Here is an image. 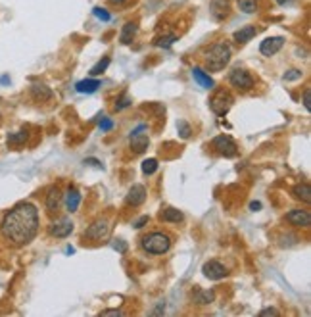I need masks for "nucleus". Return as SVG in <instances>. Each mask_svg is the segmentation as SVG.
Listing matches in <instances>:
<instances>
[{
    "label": "nucleus",
    "mask_w": 311,
    "mask_h": 317,
    "mask_svg": "<svg viewBox=\"0 0 311 317\" xmlns=\"http://www.w3.org/2000/svg\"><path fill=\"white\" fill-rule=\"evenodd\" d=\"M0 231L4 238L16 246H23L31 242L39 233V212L37 208L29 202H21L16 208H12L8 214L4 215Z\"/></svg>",
    "instance_id": "obj_1"
},
{
    "label": "nucleus",
    "mask_w": 311,
    "mask_h": 317,
    "mask_svg": "<svg viewBox=\"0 0 311 317\" xmlns=\"http://www.w3.org/2000/svg\"><path fill=\"white\" fill-rule=\"evenodd\" d=\"M231 60V47L227 42H216L206 52V70L209 72H221Z\"/></svg>",
    "instance_id": "obj_2"
},
{
    "label": "nucleus",
    "mask_w": 311,
    "mask_h": 317,
    "mask_svg": "<svg viewBox=\"0 0 311 317\" xmlns=\"http://www.w3.org/2000/svg\"><path fill=\"white\" fill-rule=\"evenodd\" d=\"M142 248L148 254H165L171 248V238L165 233H150L148 237L142 238Z\"/></svg>",
    "instance_id": "obj_3"
},
{
    "label": "nucleus",
    "mask_w": 311,
    "mask_h": 317,
    "mask_svg": "<svg viewBox=\"0 0 311 317\" xmlns=\"http://www.w3.org/2000/svg\"><path fill=\"white\" fill-rule=\"evenodd\" d=\"M232 104H234V98H232L231 93L225 90V88H219L216 95L211 96L209 108H211V111H213L216 116H225V114L232 108Z\"/></svg>",
    "instance_id": "obj_4"
},
{
    "label": "nucleus",
    "mask_w": 311,
    "mask_h": 317,
    "mask_svg": "<svg viewBox=\"0 0 311 317\" xmlns=\"http://www.w3.org/2000/svg\"><path fill=\"white\" fill-rule=\"evenodd\" d=\"M213 148L225 158H234L238 154V146L229 135H219L213 139Z\"/></svg>",
    "instance_id": "obj_5"
},
{
    "label": "nucleus",
    "mask_w": 311,
    "mask_h": 317,
    "mask_svg": "<svg viewBox=\"0 0 311 317\" xmlns=\"http://www.w3.org/2000/svg\"><path fill=\"white\" fill-rule=\"evenodd\" d=\"M148 131V127L146 125H138L131 133V137H129V143H131V150H135L136 154H142L146 148H148V144H150V139H148V135H144Z\"/></svg>",
    "instance_id": "obj_6"
},
{
    "label": "nucleus",
    "mask_w": 311,
    "mask_h": 317,
    "mask_svg": "<svg viewBox=\"0 0 311 317\" xmlns=\"http://www.w3.org/2000/svg\"><path fill=\"white\" fill-rule=\"evenodd\" d=\"M108 235H110V223L106 219H98V221H94L85 231V237L88 240H96V242L102 240V238H108Z\"/></svg>",
    "instance_id": "obj_7"
},
{
    "label": "nucleus",
    "mask_w": 311,
    "mask_h": 317,
    "mask_svg": "<svg viewBox=\"0 0 311 317\" xmlns=\"http://www.w3.org/2000/svg\"><path fill=\"white\" fill-rule=\"evenodd\" d=\"M202 273L206 275L209 281H221L227 277V267L223 263H219L217 260H209L202 265Z\"/></svg>",
    "instance_id": "obj_8"
},
{
    "label": "nucleus",
    "mask_w": 311,
    "mask_h": 317,
    "mask_svg": "<svg viewBox=\"0 0 311 317\" xmlns=\"http://www.w3.org/2000/svg\"><path fill=\"white\" fill-rule=\"evenodd\" d=\"M229 81L234 88H242V90L254 87V77L246 70H232V73L229 75Z\"/></svg>",
    "instance_id": "obj_9"
},
{
    "label": "nucleus",
    "mask_w": 311,
    "mask_h": 317,
    "mask_svg": "<svg viewBox=\"0 0 311 317\" xmlns=\"http://www.w3.org/2000/svg\"><path fill=\"white\" fill-rule=\"evenodd\" d=\"M48 233L56 238L69 237V235L73 233V221L69 219V217H62V219H58V221H54L50 227H48Z\"/></svg>",
    "instance_id": "obj_10"
},
{
    "label": "nucleus",
    "mask_w": 311,
    "mask_h": 317,
    "mask_svg": "<svg viewBox=\"0 0 311 317\" xmlns=\"http://www.w3.org/2000/svg\"><path fill=\"white\" fill-rule=\"evenodd\" d=\"M209 12H211V17H213V19L221 21V19H225V17L229 16L231 4H229V0H211V2H209Z\"/></svg>",
    "instance_id": "obj_11"
},
{
    "label": "nucleus",
    "mask_w": 311,
    "mask_h": 317,
    "mask_svg": "<svg viewBox=\"0 0 311 317\" xmlns=\"http://www.w3.org/2000/svg\"><path fill=\"white\" fill-rule=\"evenodd\" d=\"M282 47H284V39L282 37H269V39H265L261 42L259 52L264 56H275Z\"/></svg>",
    "instance_id": "obj_12"
},
{
    "label": "nucleus",
    "mask_w": 311,
    "mask_h": 317,
    "mask_svg": "<svg viewBox=\"0 0 311 317\" xmlns=\"http://www.w3.org/2000/svg\"><path fill=\"white\" fill-rule=\"evenodd\" d=\"M286 219H288V223L294 225V227H309L311 214L309 212H305V210H292V212H288Z\"/></svg>",
    "instance_id": "obj_13"
},
{
    "label": "nucleus",
    "mask_w": 311,
    "mask_h": 317,
    "mask_svg": "<svg viewBox=\"0 0 311 317\" xmlns=\"http://www.w3.org/2000/svg\"><path fill=\"white\" fill-rule=\"evenodd\" d=\"M144 200H146V189H144L142 185H133L127 194V204L136 208L140 206V204H144Z\"/></svg>",
    "instance_id": "obj_14"
},
{
    "label": "nucleus",
    "mask_w": 311,
    "mask_h": 317,
    "mask_svg": "<svg viewBox=\"0 0 311 317\" xmlns=\"http://www.w3.org/2000/svg\"><path fill=\"white\" fill-rule=\"evenodd\" d=\"M31 96L40 104L48 102V100L52 98V88H48L46 85H42V83H35L31 87Z\"/></svg>",
    "instance_id": "obj_15"
},
{
    "label": "nucleus",
    "mask_w": 311,
    "mask_h": 317,
    "mask_svg": "<svg viewBox=\"0 0 311 317\" xmlns=\"http://www.w3.org/2000/svg\"><path fill=\"white\" fill-rule=\"evenodd\" d=\"M60 204H62V190L58 187H52L46 194V210L48 212H56Z\"/></svg>",
    "instance_id": "obj_16"
},
{
    "label": "nucleus",
    "mask_w": 311,
    "mask_h": 317,
    "mask_svg": "<svg viewBox=\"0 0 311 317\" xmlns=\"http://www.w3.org/2000/svg\"><path fill=\"white\" fill-rule=\"evenodd\" d=\"M257 35V29H255L254 25H248V27H242V29H238V31L232 35V39H234V42H238V44H244V42H248V40H252Z\"/></svg>",
    "instance_id": "obj_17"
},
{
    "label": "nucleus",
    "mask_w": 311,
    "mask_h": 317,
    "mask_svg": "<svg viewBox=\"0 0 311 317\" xmlns=\"http://www.w3.org/2000/svg\"><path fill=\"white\" fill-rule=\"evenodd\" d=\"M75 88H77V93H81V95H92V93H96V90L100 88V81L98 79L79 81V83L75 85Z\"/></svg>",
    "instance_id": "obj_18"
},
{
    "label": "nucleus",
    "mask_w": 311,
    "mask_h": 317,
    "mask_svg": "<svg viewBox=\"0 0 311 317\" xmlns=\"http://www.w3.org/2000/svg\"><path fill=\"white\" fill-rule=\"evenodd\" d=\"M292 194H294L296 200H302L305 204L311 202V189L307 183H298L294 189H292Z\"/></svg>",
    "instance_id": "obj_19"
},
{
    "label": "nucleus",
    "mask_w": 311,
    "mask_h": 317,
    "mask_svg": "<svg viewBox=\"0 0 311 317\" xmlns=\"http://www.w3.org/2000/svg\"><path fill=\"white\" fill-rule=\"evenodd\" d=\"M192 77H194V81L198 83L200 87H204V88H211L213 85H216L213 79H211L202 67H194V70H192Z\"/></svg>",
    "instance_id": "obj_20"
},
{
    "label": "nucleus",
    "mask_w": 311,
    "mask_h": 317,
    "mask_svg": "<svg viewBox=\"0 0 311 317\" xmlns=\"http://www.w3.org/2000/svg\"><path fill=\"white\" fill-rule=\"evenodd\" d=\"M136 29H138V25H136L135 21H127V24L123 25V31H121V35H119L121 42H123V44H131L136 35Z\"/></svg>",
    "instance_id": "obj_21"
},
{
    "label": "nucleus",
    "mask_w": 311,
    "mask_h": 317,
    "mask_svg": "<svg viewBox=\"0 0 311 317\" xmlns=\"http://www.w3.org/2000/svg\"><path fill=\"white\" fill-rule=\"evenodd\" d=\"M160 219L168 223H181L184 219V215H183V212H179L177 208H165L160 214Z\"/></svg>",
    "instance_id": "obj_22"
},
{
    "label": "nucleus",
    "mask_w": 311,
    "mask_h": 317,
    "mask_svg": "<svg viewBox=\"0 0 311 317\" xmlns=\"http://www.w3.org/2000/svg\"><path fill=\"white\" fill-rule=\"evenodd\" d=\"M79 204H81V192L75 187H69V190H67V210L73 214V212H77Z\"/></svg>",
    "instance_id": "obj_23"
},
{
    "label": "nucleus",
    "mask_w": 311,
    "mask_h": 317,
    "mask_svg": "<svg viewBox=\"0 0 311 317\" xmlns=\"http://www.w3.org/2000/svg\"><path fill=\"white\" fill-rule=\"evenodd\" d=\"M236 2H238L240 12L244 14H255L257 10V0H236Z\"/></svg>",
    "instance_id": "obj_24"
},
{
    "label": "nucleus",
    "mask_w": 311,
    "mask_h": 317,
    "mask_svg": "<svg viewBox=\"0 0 311 317\" xmlns=\"http://www.w3.org/2000/svg\"><path fill=\"white\" fill-rule=\"evenodd\" d=\"M194 298H196V302H198L200 306H206L209 302H213L216 294L211 292V290H198V292L194 294Z\"/></svg>",
    "instance_id": "obj_25"
},
{
    "label": "nucleus",
    "mask_w": 311,
    "mask_h": 317,
    "mask_svg": "<svg viewBox=\"0 0 311 317\" xmlns=\"http://www.w3.org/2000/svg\"><path fill=\"white\" fill-rule=\"evenodd\" d=\"M108 65H110V58H102V60L96 63V65H92V67H90V75H92V77L102 75V73L108 70Z\"/></svg>",
    "instance_id": "obj_26"
},
{
    "label": "nucleus",
    "mask_w": 311,
    "mask_h": 317,
    "mask_svg": "<svg viewBox=\"0 0 311 317\" xmlns=\"http://www.w3.org/2000/svg\"><path fill=\"white\" fill-rule=\"evenodd\" d=\"M173 42H177L175 35H163V37H158V39L154 40V44L160 47V48H169Z\"/></svg>",
    "instance_id": "obj_27"
},
{
    "label": "nucleus",
    "mask_w": 311,
    "mask_h": 317,
    "mask_svg": "<svg viewBox=\"0 0 311 317\" xmlns=\"http://www.w3.org/2000/svg\"><path fill=\"white\" fill-rule=\"evenodd\" d=\"M156 169H158V160L156 158H148L142 162V173L144 175L156 173Z\"/></svg>",
    "instance_id": "obj_28"
},
{
    "label": "nucleus",
    "mask_w": 311,
    "mask_h": 317,
    "mask_svg": "<svg viewBox=\"0 0 311 317\" xmlns=\"http://www.w3.org/2000/svg\"><path fill=\"white\" fill-rule=\"evenodd\" d=\"M177 131H179V135H181V139H188V137L192 135V129L190 125L184 121V119H179V123H177Z\"/></svg>",
    "instance_id": "obj_29"
},
{
    "label": "nucleus",
    "mask_w": 311,
    "mask_h": 317,
    "mask_svg": "<svg viewBox=\"0 0 311 317\" xmlns=\"http://www.w3.org/2000/svg\"><path fill=\"white\" fill-rule=\"evenodd\" d=\"M131 104H133L131 96H129V95H121V98H117V102H115V111L125 110V108H129Z\"/></svg>",
    "instance_id": "obj_30"
},
{
    "label": "nucleus",
    "mask_w": 311,
    "mask_h": 317,
    "mask_svg": "<svg viewBox=\"0 0 311 317\" xmlns=\"http://www.w3.org/2000/svg\"><path fill=\"white\" fill-rule=\"evenodd\" d=\"M23 141H27V131H19V133H14V135L8 137V144H19L23 143Z\"/></svg>",
    "instance_id": "obj_31"
},
{
    "label": "nucleus",
    "mask_w": 311,
    "mask_h": 317,
    "mask_svg": "<svg viewBox=\"0 0 311 317\" xmlns=\"http://www.w3.org/2000/svg\"><path fill=\"white\" fill-rule=\"evenodd\" d=\"M92 14H94L96 17H98V19H100V21H110V14H108V10L106 8H100V6H96L94 10H92Z\"/></svg>",
    "instance_id": "obj_32"
},
{
    "label": "nucleus",
    "mask_w": 311,
    "mask_h": 317,
    "mask_svg": "<svg viewBox=\"0 0 311 317\" xmlns=\"http://www.w3.org/2000/svg\"><path fill=\"white\" fill-rule=\"evenodd\" d=\"M298 79H302V72L300 70H288L284 73V81H298Z\"/></svg>",
    "instance_id": "obj_33"
},
{
    "label": "nucleus",
    "mask_w": 311,
    "mask_h": 317,
    "mask_svg": "<svg viewBox=\"0 0 311 317\" xmlns=\"http://www.w3.org/2000/svg\"><path fill=\"white\" fill-rule=\"evenodd\" d=\"M303 108L307 111H311V88L303 90Z\"/></svg>",
    "instance_id": "obj_34"
},
{
    "label": "nucleus",
    "mask_w": 311,
    "mask_h": 317,
    "mask_svg": "<svg viewBox=\"0 0 311 317\" xmlns=\"http://www.w3.org/2000/svg\"><path fill=\"white\" fill-rule=\"evenodd\" d=\"M259 315L261 317H269V315H279V309H275V308H265L259 311Z\"/></svg>",
    "instance_id": "obj_35"
},
{
    "label": "nucleus",
    "mask_w": 311,
    "mask_h": 317,
    "mask_svg": "<svg viewBox=\"0 0 311 317\" xmlns=\"http://www.w3.org/2000/svg\"><path fill=\"white\" fill-rule=\"evenodd\" d=\"M102 315H104V317H108V315L119 317V315H123V311H121V309H104Z\"/></svg>",
    "instance_id": "obj_36"
},
{
    "label": "nucleus",
    "mask_w": 311,
    "mask_h": 317,
    "mask_svg": "<svg viewBox=\"0 0 311 317\" xmlns=\"http://www.w3.org/2000/svg\"><path fill=\"white\" fill-rule=\"evenodd\" d=\"M112 127H113L112 119H104V121H100V129H102V131H110Z\"/></svg>",
    "instance_id": "obj_37"
},
{
    "label": "nucleus",
    "mask_w": 311,
    "mask_h": 317,
    "mask_svg": "<svg viewBox=\"0 0 311 317\" xmlns=\"http://www.w3.org/2000/svg\"><path fill=\"white\" fill-rule=\"evenodd\" d=\"M146 223H148V215H142V217H138V219H136L133 227H136V229H140V227H144Z\"/></svg>",
    "instance_id": "obj_38"
},
{
    "label": "nucleus",
    "mask_w": 311,
    "mask_h": 317,
    "mask_svg": "<svg viewBox=\"0 0 311 317\" xmlns=\"http://www.w3.org/2000/svg\"><path fill=\"white\" fill-rule=\"evenodd\" d=\"M163 311H165V304H160V306L154 309L152 313H154V315H160V313H163Z\"/></svg>",
    "instance_id": "obj_39"
},
{
    "label": "nucleus",
    "mask_w": 311,
    "mask_h": 317,
    "mask_svg": "<svg viewBox=\"0 0 311 317\" xmlns=\"http://www.w3.org/2000/svg\"><path fill=\"white\" fill-rule=\"evenodd\" d=\"M85 164H92V166H96V167H102V164H100L98 160H94V158H88V160H85Z\"/></svg>",
    "instance_id": "obj_40"
},
{
    "label": "nucleus",
    "mask_w": 311,
    "mask_h": 317,
    "mask_svg": "<svg viewBox=\"0 0 311 317\" xmlns=\"http://www.w3.org/2000/svg\"><path fill=\"white\" fill-rule=\"evenodd\" d=\"M113 248L119 250V252H125V250H127V244H123V242L119 240V244H113Z\"/></svg>",
    "instance_id": "obj_41"
},
{
    "label": "nucleus",
    "mask_w": 311,
    "mask_h": 317,
    "mask_svg": "<svg viewBox=\"0 0 311 317\" xmlns=\"http://www.w3.org/2000/svg\"><path fill=\"white\" fill-rule=\"evenodd\" d=\"M250 210H261V202H252V204H250Z\"/></svg>",
    "instance_id": "obj_42"
},
{
    "label": "nucleus",
    "mask_w": 311,
    "mask_h": 317,
    "mask_svg": "<svg viewBox=\"0 0 311 317\" xmlns=\"http://www.w3.org/2000/svg\"><path fill=\"white\" fill-rule=\"evenodd\" d=\"M277 4H280V6H286V4H292L294 0H275Z\"/></svg>",
    "instance_id": "obj_43"
},
{
    "label": "nucleus",
    "mask_w": 311,
    "mask_h": 317,
    "mask_svg": "<svg viewBox=\"0 0 311 317\" xmlns=\"http://www.w3.org/2000/svg\"><path fill=\"white\" fill-rule=\"evenodd\" d=\"M110 2H112V4H115V6H117V4H123L125 0H110Z\"/></svg>",
    "instance_id": "obj_44"
}]
</instances>
